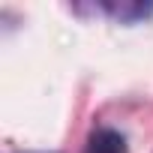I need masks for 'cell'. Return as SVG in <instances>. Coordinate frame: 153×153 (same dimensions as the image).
<instances>
[{
    "instance_id": "1",
    "label": "cell",
    "mask_w": 153,
    "mask_h": 153,
    "mask_svg": "<svg viewBox=\"0 0 153 153\" xmlns=\"http://www.w3.org/2000/svg\"><path fill=\"white\" fill-rule=\"evenodd\" d=\"M99 9L123 24H132L138 18H147L153 15V3H129V0H120V3H99Z\"/></svg>"
},
{
    "instance_id": "2",
    "label": "cell",
    "mask_w": 153,
    "mask_h": 153,
    "mask_svg": "<svg viewBox=\"0 0 153 153\" xmlns=\"http://www.w3.org/2000/svg\"><path fill=\"white\" fill-rule=\"evenodd\" d=\"M87 153H126V138L111 129V126H102L90 135L87 141Z\"/></svg>"
}]
</instances>
